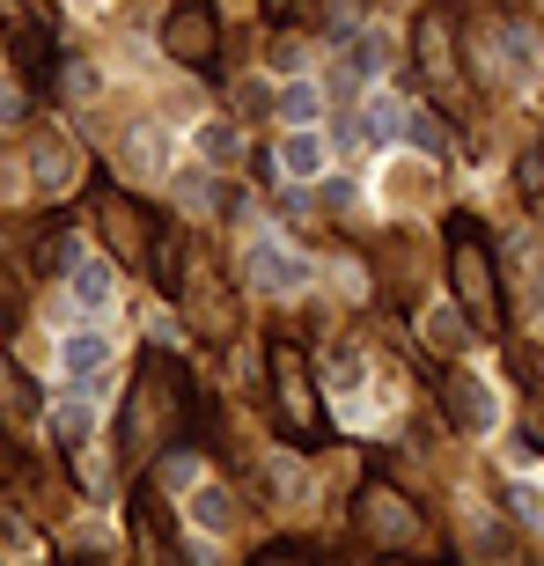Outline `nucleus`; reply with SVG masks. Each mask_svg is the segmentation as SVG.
I'll return each instance as SVG.
<instances>
[{
    "mask_svg": "<svg viewBox=\"0 0 544 566\" xmlns=\"http://www.w3.org/2000/svg\"><path fill=\"white\" fill-rule=\"evenodd\" d=\"M368 133H376L383 147H390V140H412V111L390 104V96H368Z\"/></svg>",
    "mask_w": 544,
    "mask_h": 566,
    "instance_id": "7",
    "label": "nucleus"
},
{
    "mask_svg": "<svg viewBox=\"0 0 544 566\" xmlns=\"http://www.w3.org/2000/svg\"><path fill=\"white\" fill-rule=\"evenodd\" d=\"M66 287H74L82 310H104V302H111V265H104V258H74V265H66Z\"/></svg>",
    "mask_w": 544,
    "mask_h": 566,
    "instance_id": "4",
    "label": "nucleus"
},
{
    "mask_svg": "<svg viewBox=\"0 0 544 566\" xmlns=\"http://www.w3.org/2000/svg\"><path fill=\"white\" fill-rule=\"evenodd\" d=\"M280 169H287V177H316V169H324V140H316V133H287V140H280Z\"/></svg>",
    "mask_w": 544,
    "mask_h": 566,
    "instance_id": "8",
    "label": "nucleus"
},
{
    "mask_svg": "<svg viewBox=\"0 0 544 566\" xmlns=\"http://www.w3.org/2000/svg\"><path fill=\"white\" fill-rule=\"evenodd\" d=\"M251 280L265 294H302V287H310V265H302L287 243H272V235H265V243H251Z\"/></svg>",
    "mask_w": 544,
    "mask_h": 566,
    "instance_id": "1",
    "label": "nucleus"
},
{
    "mask_svg": "<svg viewBox=\"0 0 544 566\" xmlns=\"http://www.w3.org/2000/svg\"><path fill=\"white\" fill-rule=\"evenodd\" d=\"M169 52H177V60H207V52H213L207 8H177V22H169Z\"/></svg>",
    "mask_w": 544,
    "mask_h": 566,
    "instance_id": "5",
    "label": "nucleus"
},
{
    "mask_svg": "<svg viewBox=\"0 0 544 566\" xmlns=\"http://www.w3.org/2000/svg\"><path fill=\"white\" fill-rule=\"evenodd\" d=\"M199 523L221 530V523H229V501H221V493H199Z\"/></svg>",
    "mask_w": 544,
    "mask_h": 566,
    "instance_id": "13",
    "label": "nucleus"
},
{
    "mask_svg": "<svg viewBox=\"0 0 544 566\" xmlns=\"http://www.w3.org/2000/svg\"><path fill=\"white\" fill-rule=\"evenodd\" d=\"M104 368H111V346H104V338H88V332L66 338V376H74V382H104Z\"/></svg>",
    "mask_w": 544,
    "mask_h": 566,
    "instance_id": "6",
    "label": "nucleus"
},
{
    "mask_svg": "<svg viewBox=\"0 0 544 566\" xmlns=\"http://www.w3.org/2000/svg\"><path fill=\"white\" fill-rule=\"evenodd\" d=\"M280 111H287V118H310V111H316V88H287V96H280Z\"/></svg>",
    "mask_w": 544,
    "mask_h": 566,
    "instance_id": "12",
    "label": "nucleus"
},
{
    "mask_svg": "<svg viewBox=\"0 0 544 566\" xmlns=\"http://www.w3.org/2000/svg\"><path fill=\"white\" fill-rule=\"evenodd\" d=\"M368 523H376V530H398V537H419L412 507H405V501H390V493H368Z\"/></svg>",
    "mask_w": 544,
    "mask_h": 566,
    "instance_id": "9",
    "label": "nucleus"
},
{
    "mask_svg": "<svg viewBox=\"0 0 544 566\" xmlns=\"http://www.w3.org/2000/svg\"><path fill=\"white\" fill-rule=\"evenodd\" d=\"M199 155H207V163H236V133L229 126H207V133H199Z\"/></svg>",
    "mask_w": 544,
    "mask_h": 566,
    "instance_id": "10",
    "label": "nucleus"
},
{
    "mask_svg": "<svg viewBox=\"0 0 544 566\" xmlns=\"http://www.w3.org/2000/svg\"><path fill=\"white\" fill-rule=\"evenodd\" d=\"M133 163H140V169H163V133H155V140H147V133H133Z\"/></svg>",
    "mask_w": 544,
    "mask_h": 566,
    "instance_id": "11",
    "label": "nucleus"
},
{
    "mask_svg": "<svg viewBox=\"0 0 544 566\" xmlns=\"http://www.w3.org/2000/svg\"><path fill=\"white\" fill-rule=\"evenodd\" d=\"M457 287L479 316H493V273H485V251L471 243V229H457Z\"/></svg>",
    "mask_w": 544,
    "mask_h": 566,
    "instance_id": "2",
    "label": "nucleus"
},
{
    "mask_svg": "<svg viewBox=\"0 0 544 566\" xmlns=\"http://www.w3.org/2000/svg\"><path fill=\"white\" fill-rule=\"evenodd\" d=\"M435 346H463V324H457V316H435Z\"/></svg>",
    "mask_w": 544,
    "mask_h": 566,
    "instance_id": "14",
    "label": "nucleus"
},
{
    "mask_svg": "<svg viewBox=\"0 0 544 566\" xmlns=\"http://www.w3.org/2000/svg\"><path fill=\"white\" fill-rule=\"evenodd\" d=\"M441 398L457 405L463 434H485V427H493V398H485V390H479L471 376H449V382H441Z\"/></svg>",
    "mask_w": 544,
    "mask_h": 566,
    "instance_id": "3",
    "label": "nucleus"
}]
</instances>
